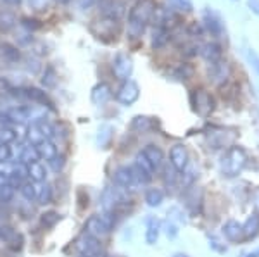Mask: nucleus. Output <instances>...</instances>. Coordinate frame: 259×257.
I'll use <instances>...</instances> for the list:
<instances>
[{"mask_svg": "<svg viewBox=\"0 0 259 257\" xmlns=\"http://www.w3.org/2000/svg\"><path fill=\"white\" fill-rule=\"evenodd\" d=\"M168 41H169V30L161 28V26L154 28V33H152V48H154V50L162 48L166 43H168Z\"/></svg>", "mask_w": 259, "mask_h": 257, "instance_id": "5701e85b", "label": "nucleus"}, {"mask_svg": "<svg viewBox=\"0 0 259 257\" xmlns=\"http://www.w3.org/2000/svg\"><path fill=\"white\" fill-rule=\"evenodd\" d=\"M112 181H114V185L119 186V188H132V186L137 183L130 166H119L118 169H114V173H112Z\"/></svg>", "mask_w": 259, "mask_h": 257, "instance_id": "f8f14e48", "label": "nucleus"}, {"mask_svg": "<svg viewBox=\"0 0 259 257\" xmlns=\"http://www.w3.org/2000/svg\"><path fill=\"white\" fill-rule=\"evenodd\" d=\"M12 124H14V121H12L9 113H7V111H0V126L9 128V126H12Z\"/></svg>", "mask_w": 259, "mask_h": 257, "instance_id": "a18cd8bd", "label": "nucleus"}, {"mask_svg": "<svg viewBox=\"0 0 259 257\" xmlns=\"http://www.w3.org/2000/svg\"><path fill=\"white\" fill-rule=\"evenodd\" d=\"M28 171H30V178L35 183H41V181L47 180V169H45V166L40 161L28 166Z\"/></svg>", "mask_w": 259, "mask_h": 257, "instance_id": "b1692460", "label": "nucleus"}, {"mask_svg": "<svg viewBox=\"0 0 259 257\" xmlns=\"http://www.w3.org/2000/svg\"><path fill=\"white\" fill-rule=\"evenodd\" d=\"M112 71H114V76L121 81L130 80L133 73V61L132 57L126 56V54H118L112 61Z\"/></svg>", "mask_w": 259, "mask_h": 257, "instance_id": "423d86ee", "label": "nucleus"}, {"mask_svg": "<svg viewBox=\"0 0 259 257\" xmlns=\"http://www.w3.org/2000/svg\"><path fill=\"white\" fill-rule=\"evenodd\" d=\"M111 138H112V126H109V124H102V126L99 128L97 143L100 147H106V145L111 142Z\"/></svg>", "mask_w": 259, "mask_h": 257, "instance_id": "473e14b6", "label": "nucleus"}, {"mask_svg": "<svg viewBox=\"0 0 259 257\" xmlns=\"http://www.w3.org/2000/svg\"><path fill=\"white\" fill-rule=\"evenodd\" d=\"M204 26L207 28V31L214 36H221L223 35V23H221L220 16L212 11H206L204 12Z\"/></svg>", "mask_w": 259, "mask_h": 257, "instance_id": "dca6fc26", "label": "nucleus"}, {"mask_svg": "<svg viewBox=\"0 0 259 257\" xmlns=\"http://www.w3.org/2000/svg\"><path fill=\"white\" fill-rule=\"evenodd\" d=\"M223 235L227 237L230 242H237V240L242 238V225L233 219H230L223 225Z\"/></svg>", "mask_w": 259, "mask_h": 257, "instance_id": "4be33fe9", "label": "nucleus"}, {"mask_svg": "<svg viewBox=\"0 0 259 257\" xmlns=\"http://www.w3.org/2000/svg\"><path fill=\"white\" fill-rule=\"evenodd\" d=\"M175 9L182 11V12H190L192 11V2L190 0H168Z\"/></svg>", "mask_w": 259, "mask_h": 257, "instance_id": "79ce46f5", "label": "nucleus"}, {"mask_svg": "<svg viewBox=\"0 0 259 257\" xmlns=\"http://www.w3.org/2000/svg\"><path fill=\"white\" fill-rule=\"evenodd\" d=\"M200 54H202V57L206 59L207 62H216L221 59V45L216 43V41H211V43H206L202 47V50H200Z\"/></svg>", "mask_w": 259, "mask_h": 257, "instance_id": "412c9836", "label": "nucleus"}, {"mask_svg": "<svg viewBox=\"0 0 259 257\" xmlns=\"http://www.w3.org/2000/svg\"><path fill=\"white\" fill-rule=\"evenodd\" d=\"M61 221V214L56 213V211H47L40 216V223L44 228H54L57 223Z\"/></svg>", "mask_w": 259, "mask_h": 257, "instance_id": "7c9ffc66", "label": "nucleus"}, {"mask_svg": "<svg viewBox=\"0 0 259 257\" xmlns=\"http://www.w3.org/2000/svg\"><path fill=\"white\" fill-rule=\"evenodd\" d=\"M14 23H16V19H14V16H12V14H2V16H0V24H2L4 30H9V28L14 26Z\"/></svg>", "mask_w": 259, "mask_h": 257, "instance_id": "c03bdc74", "label": "nucleus"}, {"mask_svg": "<svg viewBox=\"0 0 259 257\" xmlns=\"http://www.w3.org/2000/svg\"><path fill=\"white\" fill-rule=\"evenodd\" d=\"M166 235H168L169 238H175L178 235V230L173 223H168V225H166Z\"/></svg>", "mask_w": 259, "mask_h": 257, "instance_id": "09e8293b", "label": "nucleus"}, {"mask_svg": "<svg viewBox=\"0 0 259 257\" xmlns=\"http://www.w3.org/2000/svg\"><path fill=\"white\" fill-rule=\"evenodd\" d=\"M2 2L9 4V6H19V4H21V0H2Z\"/></svg>", "mask_w": 259, "mask_h": 257, "instance_id": "864d4df0", "label": "nucleus"}, {"mask_svg": "<svg viewBox=\"0 0 259 257\" xmlns=\"http://www.w3.org/2000/svg\"><path fill=\"white\" fill-rule=\"evenodd\" d=\"M245 257H259V248H257V250H254V252H250V254H247Z\"/></svg>", "mask_w": 259, "mask_h": 257, "instance_id": "5fc2aeb1", "label": "nucleus"}, {"mask_svg": "<svg viewBox=\"0 0 259 257\" xmlns=\"http://www.w3.org/2000/svg\"><path fill=\"white\" fill-rule=\"evenodd\" d=\"M247 163V154L242 147H230L221 157L220 171L225 178H235L242 173Z\"/></svg>", "mask_w": 259, "mask_h": 257, "instance_id": "f03ea898", "label": "nucleus"}, {"mask_svg": "<svg viewBox=\"0 0 259 257\" xmlns=\"http://www.w3.org/2000/svg\"><path fill=\"white\" fill-rule=\"evenodd\" d=\"M159 230H161L159 219H156L154 216L147 218V231H145V242H147V245H156L157 238H159Z\"/></svg>", "mask_w": 259, "mask_h": 257, "instance_id": "6ab92c4d", "label": "nucleus"}, {"mask_svg": "<svg viewBox=\"0 0 259 257\" xmlns=\"http://www.w3.org/2000/svg\"><path fill=\"white\" fill-rule=\"evenodd\" d=\"M94 2H95V0H80V7H81V9H85V7H90Z\"/></svg>", "mask_w": 259, "mask_h": 257, "instance_id": "3c124183", "label": "nucleus"}, {"mask_svg": "<svg viewBox=\"0 0 259 257\" xmlns=\"http://www.w3.org/2000/svg\"><path fill=\"white\" fill-rule=\"evenodd\" d=\"M11 90H12V85L9 83V80L0 76V93H9Z\"/></svg>", "mask_w": 259, "mask_h": 257, "instance_id": "de8ad7c7", "label": "nucleus"}, {"mask_svg": "<svg viewBox=\"0 0 259 257\" xmlns=\"http://www.w3.org/2000/svg\"><path fill=\"white\" fill-rule=\"evenodd\" d=\"M190 104H192V109L199 116H204V118L209 116L212 111H214V106H216L212 95L202 88L194 90V92L190 93Z\"/></svg>", "mask_w": 259, "mask_h": 257, "instance_id": "7ed1b4c3", "label": "nucleus"}, {"mask_svg": "<svg viewBox=\"0 0 259 257\" xmlns=\"http://www.w3.org/2000/svg\"><path fill=\"white\" fill-rule=\"evenodd\" d=\"M11 92L14 93V95H19V97L28 98V100H31V102L41 104V106H47V107H50V109L54 107V104H52V100L49 98V95L45 93L44 90L35 88V86H28V88H19V90H14V88H12Z\"/></svg>", "mask_w": 259, "mask_h": 257, "instance_id": "1a4fd4ad", "label": "nucleus"}, {"mask_svg": "<svg viewBox=\"0 0 259 257\" xmlns=\"http://www.w3.org/2000/svg\"><path fill=\"white\" fill-rule=\"evenodd\" d=\"M164 200V193L159 188H150L145 192V202H147L149 207H157L162 204Z\"/></svg>", "mask_w": 259, "mask_h": 257, "instance_id": "a878e982", "label": "nucleus"}, {"mask_svg": "<svg viewBox=\"0 0 259 257\" xmlns=\"http://www.w3.org/2000/svg\"><path fill=\"white\" fill-rule=\"evenodd\" d=\"M85 233L100 240V238L106 237V235H109L111 231L107 230V226L104 225V221L100 216H90L85 223Z\"/></svg>", "mask_w": 259, "mask_h": 257, "instance_id": "ddd939ff", "label": "nucleus"}, {"mask_svg": "<svg viewBox=\"0 0 259 257\" xmlns=\"http://www.w3.org/2000/svg\"><path fill=\"white\" fill-rule=\"evenodd\" d=\"M0 240L9 248H12V250H21L24 245L23 235L18 233L12 226H7V225L0 226Z\"/></svg>", "mask_w": 259, "mask_h": 257, "instance_id": "9d476101", "label": "nucleus"}, {"mask_svg": "<svg viewBox=\"0 0 259 257\" xmlns=\"http://www.w3.org/2000/svg\"><path fill=\"white\" fill-rule=\"evenodd\" d=\"M150 126H152V121H150L149 118H145V116H137V118H133V123H132L133 130L147 131V130H150Z\"/></svg>", "mask_w": 259, "mask_h": 257, "instance_id": "f704fd0d", "label": "nucleus"}, {"mask_svg": "<svg viewBox=\"0 0 259 257\" xmlns=\"http://www.w3.org/2000/svg\"><path fill=\"white\" fill-rule=\"evenodd\" d=\"M52 195H54L52 186H50L49 183H44L38 190H36V200H38L40 205L50 204V202H52Z\"/></svg>", "mask_w": 259, "mask_h": 257, "instance_id": "c85d7f7f", "label": "nucleus"}, {"mask_svg": "<svg viewBox=\"0 0 259 257\" xmlns=\"http://www.w3.org/2000/svg\"><path fill=\"white\" fill-rule=\"evenodd\" d=\"M35 148H36V152H38L40 159H45L47 163L59 154V150H57L56 143H54L52 140H44V142H41L40 145H36Z\"/></svg>", "mask_w": 259, "mask_h": 257, "instance_id": "aec40b11", "label": "nucleus"}, {"mask_svg": "<svg viewBox=\"0 0 259 257\" xmlns=\"http://www.w3.org/2000/svg\"><path fill=\"white\" fill-rule=\"evenodd\" d=\"M118 28H119V21L102 18V19H99L94 26H92V31H94L99 38H106V36H114L116 33H118Z\"/></svg>", "mask_w": 259, "mask_h": 257, "instance_id": "9b49d317", "label": "nucleus"}, {"mask_svg": "<svg viewBox=\"0 0 259 257\" xmlns=\"http://www.w3.org/2000/svg\"><path fill=\"white\" fill-rule=\"evenodd\" d=\"M135 164L139 166V168L144 169V171H147L149 175H152V176H154V173H156V169H154L152 166H150L149 161L145 159L144 156H142V152H140V154H137V157H135Z\"/></svg>", "mask_w": 259, "mask_h": 257, "instance_id": "a19ab883", "label": "nucleus"}, {"mask_svg": "<svg viewBox=\"0 0 259 257\" xmlns=\"http://www.w3.org/2000/svg\"><path fill=\"white\" fill-rule=\"evenodd\" d=\"M16 138H18V133H16V130H14L12 126H9V128H2V130H0V140H2L4 143L9 145L11 142H14Z\"/></svg>", "mask_w": 259, "mask_h": 257, "instance_id": "e433bc0d", "label": "nucleus"}, {"mask_svg": "<svg viewBox=\"0 0 259 257\" xmlns=\"http://www.w3.org/2000/svg\"><path fill=\"white\" fill-rule=\"evenodd\" d=\"M111 97H112L111 88L106 83H99V85H95L92 88V102L97 104V106H104Z\"/></svg>", "mask_w": 259, "mask_h": 257, "instance_id": "a211bd4d", "label": "nucleus"}, {"mask_svg": "<svg viewBox=\"0 0 259 257\" xmlns=\"http://www.w3.org/2000/svg\"><path fill=\"white\" fill-rule=\"evenodd\" d=\"M207 76H209V80L214 83L216 86L225 85V83L228 81V78L232 76V66H230L228 61H223V59L212 62L209 71H207Z\"/></svg>", "mask_w": 259, "mask_h": 257, "instance_id": "20e7f679", "label": "nucleus"}, {"mask_svg": "<svg viewBox=\"0 0 259 257\" xmlns=\"http://www.w3.org/2000/svg\"><path fill=\"white\" fill-rule=\"evenodd\" d=\"M36 190H38L36 188V185L31 183V181H24V183L19 186L21 195H23L24 200H28V202H31L36 198Z\"/></svg>", "mask_w": 259, "mask_h": 257, "instance_id": "2f4dec72", "label": "nucleus"}, {"mask_svg": "<svg viewBox=\"0 0 259 257\" xmlns=\"http://www.w3.org/2000/svg\"><path fill=\"white\" fill-rule=\"evenodd\" d=\"M45 138V135L41 133L40 126L36 123H33L30 128H28V142L31 143V147H36V145H40Z\"/></svg>", "mask_w": 259, "mask_h": 257, "instance_id": "cd10ccee", "label": "nucleus"}, {"mask_svg": "<svg viewBox=\"0 0 259 257\" xmlns=\"http://www.w3.org/2000/svg\"><path fill=\"white\" fill-rule=\"evenodd\" d=\"M38 161H40V157H38V152H36L35 147H31V145H30V147H23V148H21L19 163L30 166L33 163H38Z\"/></svg>", "mask_w": 259, "mask_h": 257, "instance_id": "393cba45", "label": "nucleus"}, {"mask_svg": "<svg viewBox=\"0 0 259 257\" xmlns=\"http://www.w3.org/2000/svg\"><path fill=\"white\" fill-rule=\"evenodd\" d=\"M259 235V213H252L247 218V221L242 225V237L250 240Z\"/></svg>", "mask_w": 259, "mask_h": 257, "instance_id": "f3484780", "label": "nucleus"}, {"mask_svg": "<svg viewBox=\"0 0 259 257\" xmlns=\"http://www.w3.org/2000/svg\"><path fill=\"white\" fill-rule=\"evenodd\" d=\"M64 166H66V159L62 156H59V154L54 157V159L49 161V168L52 169L54 173H61L62 169H64Z\"/></svg>", "mask_w": 259, "mask_h": 257, "instance_id": "ea45409f", "label": "nucleus"}, {"mask_svg": "<svg viewBox=\"0 0 259 257\" xmlns=\"http://www.w3.org/2000/svg\"><path fill=\"white\" fill-rule=\"evenodd\" d=\"M14 190L16 188H12L11 185L0 186V202H2V204H9L12 198H14Z\"/></svg>", "mask_w": 259, "mask_h": 257, "instance_id": "4c0bfd02", "label": "nucleus"}, {"mask_svg": "<svg viewBox=\"0 0 259 257\" xmlns=\"http://www.w3.org/2000/svg\"><path fill=\"white\" fill-rule=\"evenodd\" d=\"M247 59L250 62V66L256 69V73H257V76H259V56L254 50H247Z\"/></svg>", "mask_w": 259, "mask_h": 257, "instance_id": "49530a36", "label": "nucleus"}, {"mask_svg": "<svg viewBox=\"0 0 259 257\" xmlns=\"http://www.w3.org/2000/svg\"><path fill=\"white\" fill-rule=\"evenodd\" d=\"M142 156L149 161L154 169H159V166L162 164V159H164V152L161 150V147H157V145H154V143L145 145L144 150H142Z\"/></svg>", "mask_w": 259, "mask_h": 257, "instance_id": "2eb2a0df", "label": "nucleus"}, {"mask_svg": "<svg viewBox=\"0 0 259 257\" xmlns=\"http://www.w3.org/2000/svg\"><path fill=\"white\" fill-rule=\"evenodd\" d=\"M76 248L80 250V255H90V254H97V252L104 250L102 245H100V240L90 237V235H87V233L76 242Z\"/></svg>", "mask_w": 259, "mask_h": 257, "instance_id": "4468645a", "label": "nucleus"}, {"mask_svg": "<svg viewBox=\"0 0 259 257\" xmlns=\"http://www.w3.org/2000/svg\"><path fill=\"white\" fill-rule=\"evenodd\" d=\"M171 74H173L177 80L180 81H187L192 78V74H194V68L189 64H178L173 68V71H171Z\"/></svg>", "mask_w": 259, "mask_h": 257, "instance_id": "bb28decb", "label": "nucleus"}, {"mask_svg": "<svg viewBox=\"0 0 259 257\" xmlns=\"http://www.w3.org/2000/svg\"><path fill=\"white\" fill-rule=\"evenodd\" d=\"M99 7L102 18H109L114 21H119L126 12V4L123 0H100Z\"/></svg>", "mask_w": 259, "mask_h": 257, "instance_id": "39448f33", "label": "nucleus"}, {"mask_svg": "<svg viewBox=\"0 0 259 257\" xmlns=\"http://www.w3.org/2000/svg\"><path fill=\"white\" fill-rule=\"evenodd\" d=\"M12 175L18 176L19 180H23V181H24L28 176H30V171H28V166H26V164H23V163L14 164V166H12Z\"/></svg>", "mask_w": 259, "mask_h": 257, "instance_id": "58836bf2", "label": "nucleus"}, {"mask_svg": "<svg viewBox=\"0 0 259 257\" xmlns=\"http://www.w3.org/2000/svg\"><path fill=\"white\" fill-rule=\"evenodd\" d=\"M169 164L177 173H183L189 166V150L185 145L177 143L169 150Z\"/></svg>", "mask_w": 259, "mask_h": 257, "instance_id": "0eeeda50", "label": "nucleus"}, {"mask_svg": "<svg viewBox=\"0 0 259 257\" xmlns=\"http://www.w3.org/2000/svg\"><path fill=\"white\" fill-rule=\"evenodd\" d=\"M80 257H107L106 250H100L97 254H90V255H80Z\"/></svg>", "mask_w": 259, "mask_h": 257, "instance_id": "603ef678", "label": "nucleus"}, {"mask_svg": "<svg viewBox=\"0 0 259 257\" xmlns=\"http://www.w3.org/2000/svg\"><path fill=\"white\" fill-rule=\"evenodd\" d=\"M57 4H68V2H71V0H56Z\"/></svg>", "mask_w": 259, "mask_h": 257, "instance_id": "6e6d98bb", "label": "nucleus"}, {"mask_svg": "<svg viewBox=\"0 0 259 257\" xmlns=\"http://www.w3.org/2000/svg\"><path fill=\"white\" fill-rule=\"evenodd\" d=\"M173 257H189L187 254H177V255H173Z\"/></svg>", "mask_w": 259, "mask_h": 257, "instance_id": "4d7b16f0", "label": "nucleus"}, {"mask_svg": "<svg viewBox=\"0 0 259 257\" xmlns=\"http://www.w3.org/2000/svg\"><path fill=\"white\" fill-rule=\"evenodd\" d=\"M7 113H9V116L14 123H23L30 118V109H28V107H23V106L12 107V109H9Z\"/></svg>", "mask_w": 259, "mask_h": 257, "instance_id": "c756f323", "label": "nucleus"}, {"mask_svg": "<svg viewBox=\"0 0 259 257\" xmlns=\"http://www.w3.org/2000/svg\"><path fill=\"white\" fill-rule=\"evenodd\" d=\"M156 0H139L130 9L128 14V35L130 38H140L144 35L145 28L154 18L156 12Z\"/></svg>", "mask_w": 259, "mask_h": 257, "instance_id": "f257e3e1", "label": "nucleus"}, {"mask_svg": "<svg viewBox=\"0 0 259 257\" xmlns=\"http://www.w3.org/2000/svg\"><path fill=\"white\" fill-rule=\"evenodd\" d=\"M41 83H44L45 88H54L57 83V74H56V69L54 68H47L44 73V78H41Z\"/></svg>", "mask_w": 259, "mask_h": 257, "instance_id": "c9c22d12", "label": "nucleus"}, {"mask_svg": "<svg viewBox=\"0 0 259 257\" xmlns=\"http://www.w3.org/2000/svg\"><path fill=\"white\" fill-rule=\"evenodd\" d=\"M139 97H140V88L133 80L123 81V85L118 90V95H116L118 102H121L123 106H132V104L139 100Z\"/></svg>", "mask_w": 259, "mask_h": 257, "instance_id": "6e6552de", "label": "nucleus"}, {"mask_svg": "<svg viewBox=\"0 0 259 257\" xmlns=\"http://www.w3.org/2000/svg\"><path fill=\"white\" fill-rule=\"evenodd\" d=\"M2 145H4V142H2V140H0V147H2Z\"/></svg>", "mask_w": 259, "mask_h": 257, "instance_id": "13d9d810", "label": "nucleus"}, {"mask_svg": "<svg viewBox=\"0 0 259 257\" xmlns=\"http://www.w3.org/2000/svg\"><path fill=\"white\" fill-rule=\"evenodd\" d=\"M21 24H23L28 31H36V30H40V28H41L40 21H36L33 18H23V19H21Z\"/></svg>", "mask_w": 259, "mask_h": 257, "instance_id": "37998d69", "label": "nucleus"}, {"mask_svg": "<svg viewBox=\"0 0 259 257\" xmlns=\"http://www.w3.org/2000/svg\"><path fill=\"white\" fill-rule=\"evenodd\" d=\"M249 9L256 16H259V0H249Z\"/></svg>", "mask_w": 259, "mask_h": 257, "instance_id": "8fccbe9b", "label": "nucleus"}, {"mask_svg": "<svg viewBox=\"0 0 259 257\" xmlns=\"http://www.w3.org/2000/svg\"><path fill=\"white\" fill-rule=\"evenodd\" d=\"M0 52H2V57H4L6 61H9V62L19 61V52H18V48L12 47V45H9V43L0 45Z\"/></svg>", "mask_w": 259, "mask_h": 257, "instance_id": "72a5a7b5", "label": "nucleus"}]
</instances>
